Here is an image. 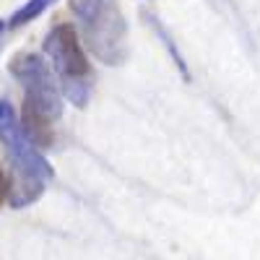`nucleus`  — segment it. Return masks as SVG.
Masks as SVG:
<instances>
[{
  "mask_svg": "<svg viewBox=\"0 0 260 260\" xmlns=\"http://www.w3.org/2000/svg\"><path fill=\"white\" fill-rule=\"evenodd\" d=\"M11 76L24 89V110H21V130L42 151L55 141L52 122L62 115V99L57 81L52 78L50 62L37 52H21L11 62Z\"/></svg>",
  "mask_w": 260,
  "mask_h": 260,
  "instance_id": "f257e3e1",
  "label": "nucleus"
},
{
  "mask_svg": "<svg viewBox=\"0 0 260 260\" xmlns=\"http://www.w3.org/2000/svg\"><path fill=\"white\" fill-rule=\"evenodd\" d=\"M0 141H3L13 167V180L8 185L11 208H26L37 203L45 192V185L55 177V172L45 154L24 136L21 120L8 99H0Z\"/></svg>",
  "mask_w": 260,
  "mask_h": 260,
  "instance_id": "f03ea898",
  "label": "nucleus"
},
{
  "mask_svg": "<svg viewBox=\"0 0 260 260\" xmlns=\"http://www.w3.org/2000/svg\"><path fill=\"white\" fill-rule=\"evenodd\" d=\"M78 18L83 45L104 65H122L127 60V24L117 0H71Z\"/></svg>",
  "mask_w": 260,
  "mask_h": 260,
  "instance_id": "7ed1b4c3",
  "label": "nucleus"
},
{
  "mask_svg": "<svg viewBox=\"0 0 260 260\" xmlns=\"http://www.w3.org/2000/svg\"><path fill=\"white\" fill-rule=\"evenodd\" d=\"M42 50L52 62V71L57 73L60 94L71 104H76L78 110H83L94 91V73L76 26L55 24L42 42Z\"/></svg>",
  "mask_w": 260,
  "mask_h": 260,
  "instance_id": "20e7f679",
  "label": "nucleus"
},
{
  "mask_svg": "<svg viewBox=\"0 0 260 260\" xmlns=\"http://www.w3.org/2000/svg\"><path fill=\"white\" fill-rule=\"evenodd\" d=\"M57 0H26L24 6H21L13 16H11V21H8V26L11 29H18V26H24V24H29V21H34V18H39L42 13H45L50 6H55Z\"/></svg>",
  "mask_w": 260,
  "mask_h": 260,
  "instance_id": "39448f33",
  "label": "nucleus"
},
{
  "mask_svg": "<svg viewBox=\"0 0 260 260\" xmlns=\"http://www.w3.org/2000/svg\"><path fill=\"white\" fill-rule=\"evenodd\" d=\"M8 177H6V172H3V167H0V203L3 201H8Z\"/></svg>",
  "mask_w": 260,
  "mask_h": 260,
  "instance_id": "423d86ee",
  "label": "nucleus"
},
{
  "mask_svg": "<svg viewBox=\"0 0 260 260\" xmlns=\"http://www.w3.org/2000/svg\"><path fill=\"white\" fill-rule=\"evenodd\" d=\"M6 31V21H0V34H3Z\"/></svg>",
  "mask_w": 260,
  "mask_h": 260,
  "instance_id": "0eeeda50",
  "label": "nucleus"
}]
</instances>
